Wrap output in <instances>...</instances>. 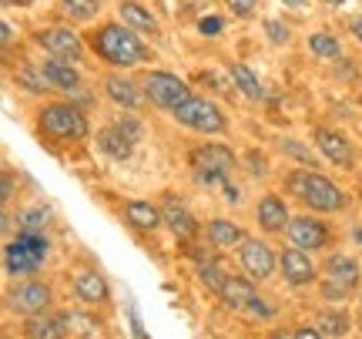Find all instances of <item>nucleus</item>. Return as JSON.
<instances>
[{"mask_svg": "<svg viewBox=\"0 0 362 339\" xmlns=\"http://www.w3.org/2000/svg\"><path fill=\"white\" fill-rule=\"evenodd\" d=\"M285 188H288L298 202H305L312 212H339L346 205V195L336 188V182H329L325 175H315V171H309V168L292 171V175L285 178Z\"/></svg>", "mask_w": 362, "mask_h": 339, "instance_id": "nucleus-1", "label": "nucleus"}, {"mask_svg": "<svg viewBox=\"0 0 362 339\" xmlns=\"http://www.w3.org/2000/svg\"><path fill=\"white\" fill-rule=\"evenodd\" d=\"M94 51L101 54L107 64L115 67H131L141 64L148 51L141 47V40L134 38V27H121V24H104L98 34H94Z\"/></svg>", "mask_w": 362, "mask_h": 339, "instance_id": "nucleus-2", "label": "nucleus"}, {"mask_svg": "<svg viewBox=\"0 0 362 339\" xmlns=\"http://www.w3.org/2000/svg\"><path fill=\"white\" fill-rule=\"evenodd\" d=\"M40 131L57 142H81L88 138V117L74 105H47L40 111Z\"/></svg>", "mask_w": 362, "mask_h": 339, "instance_id": "nucleus-3", "label": "nucleus"}, {"mask_svg": "<svg viewBox=\"0 0 362 339\" xmlns=\"http://www.w3.org/2000/svg\"><path fill=\"white\" fill-rule=\"evenodd\" d=\"M44 255H47V239L24 229L13 242H7V248H4V265H7V272L24 275V272H34L40 262H44Z\"/></svg>", "mask_w": 362, "mask_h": 339, "instance_id": "nucleus-4", "label": "nucleus"}, {"mask_svg": "<svg viewBox=\"0 0 362 339\" xmlns=\"http://www.w3.org/2000/svg\"><path fill=\"white\" fill-rule=\"evenodd\" d=\"M188 165H192L194 178L198 182H225L235 168V155L232 148H225V144H202V148H194L192 155H188Z\"/></svg>", "mask_w": 362, "mask_h": 339, "instance_id": "nucleus-5", "label": "nucleus"}, {"mask_svg": "<svg viewBox=\"0 0 362 339\" xmlns=\"http://www.w3.org/2000/svg\"><path fill=\"white\" fill-rule=\"evenodd\" d=\"M144 94L151 98V105L165 108V111H178L192 91H188V84L178 78V74H168V71H151L148 78H144Z\"/></svg>", "mask_w": 362, "mask_h": 339, "instance_id": "nucleus-6", "label": "nucleus"}, {"mask_svg": "<svg viewBox=\"0 0 362 339\" xmlns=\"http://www.w3.org/2000/svg\"><path fill=\"white\" fill-rule=\"evenodd\" d=\"M171 115L178 117L181 125H188L192 131H202V134H221L225 131V115L211 101H205V98H188Z\"/></svg>", "mask_w": 362, "mask_h": 339, "instance_id": "nucleus-7", "label": "nucleus"}, {"mask_svg": "<svg viewBox=\"0 0 362 339\" xmlns=\"http://www.w3.org/2000/svg\"><path fill=\"white\" fill-rule=\"evenodd\" d=\"M37 44L40 47H47L54 57H64V61H81L84 57V44L74 30H67V27H47V30H40L37 34Z\"/></svg>", "mask_w": 362, "mask_h": 339, "instance_id": "nucleus-8", "label": "nucleus"}, {"mask_svg": "<svg viewBox=\"0 0 362 339\" xmlns=\"http://www.w3.org/2000/svg\"><path fill=\"white\" fill-rule=\"evenodd\" d=\"M285 232H288V242L298 248H305V252H315V248H322L329 242V229H325L319 219H312V215H298L292 222L285 225Z\"/></svg>", "mask_w": 362, "mask_h": 339, "instance_id": "nucleus-9", "label": "nucleus"}, {"mask_svg": "<svg viewBox=\"0 0 362 339\" xmlns=\"http://www.w3.org/2000/svg\"><path fill=\"white\" fill-rule=\"evenodd\" d=\"M312 138H315V144H319V151H322L332 165H339V168H352V161H356V155H352V144L339 134V131H329V128H315L312 131Z\"/></svg>", "mask_w": 362, "mask_h": 339, "instance_id": "nucleus-10", "label": "nucleus"}, {"mask_svg": "<svg viewBox=\"0 0 362 339\" xmlns=\"http://www.w3.org/2000/svg\"><path fill=\"white\" fill-rule=\"evenodd\" d=\"M242 265H245V272L252 279H269L272 269H275V255H272V248L259 239H245L242 242Z\"/></svg>", "mask_w": 362, "mask_h": 339, "instance_id": "nucleus-11", "label": "nucleus"}, {"mask_svg": "<svg viewBox=\"0 0 362 339\" xmlns=\"http://www.w3.org/2000/svg\"><path fill=\"white\" fill-rule=\"evenodd\" d=\"M47 302H51V289L44 286V282H24V286H17L11 292V306L21 309V313H27V316L44 313Z\"/></svg>", "mask_w": 362, "mask_h": 339, "instance_id": "nucleus-12", "label": "nucleus"}, {"mask_svg": "<svg viewBox=\"0 0 362 339\" xmlns=\"http://www.w3.org/2000/svg\"><path fill=\"white\" fill-rule=\"evenodd\" d=\"M279 265H282V275L285 282H292V286H305V282H312V275H315V269H312V259L305 255V248H285L282 259H279Z\"/></svg>", "mask_w": 362, "mask_h": 339, "instance_id": "nucleus-13", "label": "nucleus"}, {"mask_svg": "<svg viewBox=\"0 0 362 339\" xmlns=\"http://www.w3.org/2000/svg\"><path fill=\"white\" fill-rule=\"evenodd\" d=\"M218 296L228 309H248L252 302L259 299V296H255V286H252L248 279H238V275H228V279H225V286H221Z\"/></svg>", "mask_w": 362, "mask_h": 339, "instance_id": "nucleus-14", "label": "nucleus"}, {"mask_svg": "<svg viewBox=\"0 0 362 339\" xmlns=\"http://www.w3.org/2000/svg\"><path fill=\"white\" fill-rule=\"evenodd\" d=\"M259 225L265 232H282L288 225V209H285V202L279 195H265L259 202Z\"/></svg>", "mask_w": 362, "mask_h": 339, "instance_id": "nucleus-15", "label": "nucleus"}, {"mask_svg": "<svg viewBox=\"0 0 362 339\" xmlns=\"http://www.w3.org/2000/svg\"><path fill=\"white\" fill-rule=\"evenodd\" d=\"M74 292H78V299L90 302V306L111 299V289H107L101 272H81L78 279H74Z\"/></svg>", "mask_w": 362, "mask_h": 339, "instance_id": "nucleus-16", "label": "nucleus"}, {"mask_svg": "<svg viewBox=\"0 0 362 339\" xmlns=\"http://www.w3.org/2000/svg\"><path fill=\"white\" fill-rule=\"evenodd\" d=\"M44 71V78H47V84H54V88H61V91H74L81 84L78 71L71 67V61H64V57H54V61H47V64L40 67Z\"/></svg>", "mask_w": 362, "mask_h": 339, "instance_id": "nucleus-17", "label": "nucleus"}, {"mask_svg": "<svg viewBox=\"0 0 362 339\" xmlns=\"http://www.w3.org/2000/svg\"><path fill=\"white\" fill-rule=\"evenodd\" d=\"M161 215H165L168 229H171L175 235H178V239H192L194 229H198V225H194V219H192V212L185 209L181 202H175V198H168V202H165Z\"/></svg>", "mask_w": 362, "mask_h": 339, "instance_id": "nucleus-18", "label": "nucleus"}, {"mask_svg": "<svg viewBox=\"0 0 362 339\" xmlns=\"http://www.w3.org/2000/svg\"><path fill=\"white\" fill-rule=\"evenodd\" d=\"M98 144H101V148L111 158L124 161V158L131 155V148H134V138H131V134L121 128V125H115V128H104L101 134H98Z\"/></svg>", "mask_w": 362, "mask_h": 339, "instance_id": "nucleus-19", "label": "nucleus"}, {"mask_svg": "<svg viewBox=\"0 0 362 339\" xmlns=\"http://www.w3.org/2000/svg\"><path fill=\"white\" fill-rule=\"evenodd\" d=\"M325 275L342 289H352L359 282V265L349 259V255H329L325 259Z\"/></svg>", "mask_w": 362, "mask_h": 339, "instance_id": "nucleus-20", "label": "nucleus"}, {"mask_svg": "<svg viewBox=\"0 0 362 339\" xmlns=\"http://www.w3.org/2000/svg\"><path fill=\"white\" fill-rule=\"evenodd\" d=\"M124 219H128L138 232H155L165 215H161L155 205H148V202H128V205H124Z\"/></svg>", "mask_w": 362, "mask_h": 339, "instance_id": "nucleus-21", "label": "nucleus"}, {"mask_svg": "<svg viewBox=\"0 0 362 339\" xmlns=\"http://www.w3.org/2000/svg\"><path fill=\"white\" fill-rule=\"evenodd\" d=\"M117 17H121L128 27H134V30H151V34L158 30V21L151 17V11H144L141 4H134V0L117 4Z\"/></svg>", "mask_w": 362, "mask_h": 339, "instance_id": "nucleus-22", "label": "nucleus"}, {"mask_svg": "<svg viewBox=\"0 0 362 339\" xmlns=\"http://www.w3.org/2000/svg\"><path fill=\"white\" fill-rule=\"evenodd\" d=\"M208 239H211V246L215 248H232V246H242V242H245L242 229L232 225V222H225V219L208 222Z\"/></svg>", "mask_w": 362, "mask_h": 339, "instance_id": "nucleus-23", "label": "nucleus"}, {"mask_svg": "<svg viewBox=\"0 0 362 339\" xmlns=\"http://www.w3.org/2000/svg\"><path fill=\"white\" fill-rule=\"evenodd\" d=\"M104 91H107V98H111V101H115V105H121V108H138V88H134V84H131L128 78H107L104 81Z\"/></svg>", "mask_w": 362, "mask_h": 339, "instance_id": "nucleus-24", "label": "nucleus"}, {"mask_svg": "<svg viewBox=\"0 0 362 339\" xmlns=\"http://www.w3.org/2000/svg\"><path fill=\"white\" fill-rule=\"evenodd\" d=\"M24 333L30 339H61V336H67V326H64V319L57 316V319H30L24 326Z\"/></svg>", "mask_w": 362, "mask_h": 339, "instance_id": "nucleus-25", "label": "nucleus"}, {"mask_svg": "<svg viewBox=\"0 0 362 339\" xmlns=\"http://www.w3.org/2000/svg\"><path fill=\"white\" fill-rule=\"evenodd\" d=\"M232 81H235V88L245 94V98H252V101H262V98H265V88H262L259 78H255L245 64H232Z\"/></svg>", "mask_w": 362, "mask_h": 339, "instance_id": "nucleus-26", "label": "nucleus"}, {"mask_svg": "<svg viewBox=\"0 0 362 339\" xmlns=\"http://www.w3.org/2000/svg\"><path fill=\"white\" fill-rule=\"evenodd\" d=\"M61 319H64V326L71 336H98V333H101V323L84 313H61Z\"/></svg>", "mask_w": 362, "mask_h": 339, "instance_id": "nucleus-27", "label": "nucleus"}, {"mask_svg": "<svg viewBox=\"0 0 362 339\" xmlns=\"http://www.w3.org/2000/svg\"><path fill=\"white\" fill-rule=\"evenodd\" d=\"M319 333L322 336H346L349 333V319L342 313H322L319 316Z\"/></svg>", "mask_w": 362, "mask_h": 339, "instance_id": "nucleus-28", "label": "nucleus"}, {"mask_svg": "<svg viewBox=\"0 0 362 339\" xmlns=\"http://www.w3.org/2000/svg\"><path fill=\"white\" fill-rule=\"evenodd\" d=\"M309 51L315 54V57H339V40L332 38V34H312Z\"/></svg>", "mask_w": 362, "mask_h": 339, "instance_id": "nucleus-29", "label": "nucleus"}, {"mask_svg": "<svg viewBox=\"0 0 362 339\" xmlns=\"http://www.w3.org/2000/svg\"><path fill=\"white\" fill-rule=\"evenodd\" d=\"M198 275H202V282H205V286L211 289V292H221L225 279H228V275L221 272L218 262H202V265H198Z\"/></svg>", "mask_w": 362, "mask_h": 339, "instance_id": "nucleus-30", "label": "nucleus"}, {"mask_svg": "<svg viewBox=\"0 0 362 339\" xmlns=\"http://www.w3.org/2000/svg\"><path fill=\"white\" fill-rule=\"evenodd\" d=\"M61 4H64V11L71 13L74 21H90V17L98 13V7H101L98 0H61Z\"/></svg>", "mask_w": 362, "mask_h": 339, "instance_id": "nucleus-31", "label": "nucleus"}, {"mask_svg": "<svg viewBox=\"0 0 362 339\" xmlns=\"http://www.w3.org/2000/svg\"><path fill=\"white\" fill-rule=\"evenodd\" d=\"M47 222H51V212L47 209H27L24 215H21V229H27V232H37V229H44Z\"/></svg>", "mask_w": 362, "mask_h": 339, "instance_id": "nucleus-32", "label": "nucleus"}, {"mask_svg": "<svg viewBox=\"0 0 362 339\" xmlns=\"http://www.w3.org/2000/svg\"><path fill=\"white\" fill-rule=\"evenodd\" d=\"M225 4H228V11L235 17H252L255 13V0H225Z\"/></svg>", "mask_w": 362, "mask_h": 339, "instance_id": "nucleus-33", "label": "nucleus"}, {"mask_svg": "<svg viewBox=\"0 0 362 339\" xmlns=\"http://www.w3.org/2000/svg\"><path fill=\"white\" fill-rule=\"evenodd\" d=\"M198 30H202L205 38H218L221 34V17H202V21H198Z\"/></svg>", "mask_w": 362, "mask_h": 339, "instance_id": "nucleus-34", "label": "nucleus"}, {"mask_svg": "<svg viewBox=\"0 0 362 339\" xmlns=\"http://www.w3.org/2000/svg\"><path fill=\"white\" fill-rule=\"evenodd\" d=\"M265 30H269V38L275 40V44H285V40H288V30H285L279 21H265Z\"/></svg>", "mask_w": 362, "mask_h": 339, "instance_id": "nucleus-35", "label": "nucleus"}, {"mask_svg": "<svg viewBox=\"0 0 362 339\" xmlns=\"http://www.w3.org/2000/svg\"><path fill=\"white\" fill-rule=\"evenodd\" d=\"M282 148L288 151V155H296L298 161H302V165H309V161H312V155L305 151V148H302V144H296V142H282Z\"/></svg>", "mask_w": 362, "mask_h": 339, "instance_id": "nucleus-36", "label": "nucleus"}, {"mask_svg": "<svg viewBox=\"0 0 362 339\" xmlns=\"http://www.w3.org/2000/svg\"><path fill=\"white\" fill-rule=\"evenodd\" d=\"M117 125H121V128L128 131L131 138H134V142H138V138H141V125H138V121H131V117H121V121H117Z\"/></svg>", "mask_w": 362, "mask_h": 339, "instance_id": "nucleus-37", "label": "nucleus"}, {"mask_svg": "<svg viewBox=\"0 0 362 339\" xmlns=\"http://www.w3.org/2000/svg\"><path fill=\"white\" fill-rule=\"evenodd\" d=\"M248 168H252V175H265V158H262V155H248Z\"/></svg>", "mask_w": 362, "mask_h": 339, "instance_id": "nucleus-38", "label": "nucleus"}, {"mask_svg": "<svg viewBox=\"0 0 362 339\" xmlns=\"http://www.w3.org/2000/svg\"><path fill=\"white\" fill-rule=\"evenodd\" d=\"M221 188H225V198H228V202H238V188H235V185L228 182V178L221 182Z\"/></svg>", "mask_w": 362, "mask_h": 339, "instance_id": "nucleus-39", "label": "nucleus"}, {"mask_svg": "<svg viewBox=\"0 0 362 339\" xmlns=\"http://www.w3.org/2000/svg\"><path fill=\"white\" fill-rule=\"evenodd\" d=\"M292 336H298V339H315V336H322V333H319V329L315 326H305V329H296V333H292Z\"/></svg>", "mask_w": 362, "mask_h": 339, "instance_id": "nucleus-40", "label": "nucleus"}, {"mask_svg": "<svg viewBox=\"0 0 362 339\" xmlns=\"http://www.w3.org/2000/svg\"><path fill=\"white\" fill-rule=\"evenodd\" d=\"M11 192H13V178H11V175H4V192H0V195L11 198Z\"/></svg>", "mask_w": 362, "mask_h": 339, "instance_id": "nucleus-41", "label": "nucleus"}, {"mask_svg": "<svg viewBox=\"0 0 362 339\" xmlns=\"http://www.w3.org/2000/svg\"><path fill=\"white\" fill-rule=\"evenodd\" d=\"M0 30H4V44H11V40H13V27H11V24H4Z\"/></svg>", "mask_w": 362, "mask_h": 339, "instance_id": "nucleus-42", "label": "nucleus"}, {"mask_svg": "<svg viewBox=\"0 0 362 339\" xmlns=\"http://www.w3.org/2000/svg\"><path fill=\"white\" fill-rule=\"evenodd\" d=\"M352 34L362 40V17H359V21H352Z\"/></svg>", "mask_w": 362, "mask_h": 339, "instance_id": "nucleus-43", "label": "nucleus"}, {"mask_svg": "<svg viewBox=\"0 0 362 339\" xmlns=\"http://www.w3.org/2000/svg\"><path fill=\"white\" fill-rule=\"evenodd\" d=\"M322 4H332V7H346L349 0H322Z\"/></svg>", "mask_w": 362, "mask_h": 339, "instance_id": "nucleus-44", "label": "nucleus"}, {"mask_svg": "<svg viewBox=\"0 0 362 339\" xmlns=\"http://www.w3.org/2000/svg\"><path fill=\"white\" fill-rule=\"evenodd\" d=\"M285 4H292V7H302V4H305V0H285Z\"/></svg>", "mask_w": 362, "mask_h": 339, "instance_id": "nucleus-45", "label": "nucleus"}, {"mask_svg": "<svg viewBox=\"0 0 362 339\" xmlns=\"http://www.w3.org/2000/svg\"><path fill=\"white\" fill-rule=\"evenodd\" d=\"M4 4H17V0H4Z\"/></svg>", "mask_w": 362, "mask_h": 339, "instance_id": "nucleus-46", "label": "nucleus"}]
</instances>
